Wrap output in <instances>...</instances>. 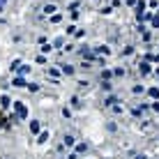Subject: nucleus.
Instances as JSON below:
<instances>
[{"instance_id": "obj_1", "label": "nucleus", "mask_w": 159, "mask_h": 159, "mask_svg": "<svg viewBox=\"0 0 159 159\" xmlns=\"http://www.w3.org/2000/svg\"><path fill=\"white\" fill-rule=\"evenodd\" d=\"M14 108H16V115H18V118H26V115H28L26 106L21 104V102H14Z\"/></svg>"}, {"instance_id": "obj_2", "label": "nucleus", "mask_w": 159, "mask_h": 159, "mask_svg": "<svg viewBox=\"0 0 159 159\" xmlns=\"http://www.w3.org/2000/svg\"><path fill=\"white\" fill-rule=\"evenodd\" d=\"M12 85H16V88H28V85H26V81L21 79V76H18V79H14V83H12Z\"/></svg>"}, {"instance_id": "obj_3", "label": "nucleus", "mask_w": 159, "mask_h": 159, "mask_svg": "<svg viewBox=\"0 0 159 159\" xmlns=\"http://www.w3.org/2000/svg\"><path fill=\"white\" fill-rule=\"evenodd\" d=\"M62 74L71 76V74H74V67H71V65H62Z\"/></svg>"}, {"instance_id": "obj_4", "label": "nucleus", "mask_w": 159, "mask_h": 159, "mask_svg": "<svg viewBox=\"0 0 159 159\" xmlns=\"http://www.w3.org/2000/svg\"><path fill=\"white\" fill-rule=\"evenodd\" d=\"M30 132H32V134H39V122H37V120L30 122Z\"/></svg>"}, {"instance_id": "obj_5", "label": "nucleus", "mask_w": 159, "mask_h": 159, "mask_svg": "<svg viewBox=\"0 0 159 159\" xmlns=\"http://www.w3.org/2000/svg\"><path fill=\"white\" fill-rule=\"evenodd\" d=\"M44 12H46V14H53V12H55V5H46Z\"/></svg>"}, {"instance_id": "obj_6", "label": "nucleus", "mask_w": 159, "mask_h": 159, "mask_svg": "<svg viewBox=\"0 0 159 159\" xmlns=\"http://www.w3.org/2000/svg\"><path fill=\"white\" fill-rule=\"evenodd\" d=\"M95 53H104V55H106V53H108V49H106V46H97V49H95Z\"/></svg>"}, {"instance_id": "obj_7", "label": "nucleus", "mask_w": 159, "mask_h": 159, "mask_svg": "<svg viewBox=\"0 0 159 159\" xmlns=\"http://www.w3.org/2000/svg\"><path fill=\"white\" fill-rule=\"evenodd\" d=\"M141 71H143V74H148V71H150V65H148V62H143V65H141Z\"/></svg>"}, {"instance_id": "obj_8", "label": "nucleus", "mask_w": 159, "mask_h": 159, "mask_svg": "<svg viewBox=\"0 0 159 159\" xmlns=\"http://www.w3.org/2000/svg\"><path fill=\"white\" fill-rule=\"evenodd\" d=\"M65 145H74V136H65Z\"/></svg>"}, {"instance_id": "obj_9", "label": "nucleus", "mask_w": 159, "mask_h": 159, "mask_svg": "<svg viewBox=\"0 0 159 159\" xmlns=\"http://www.w3.org/2000/svg\"><path fill=\"white\" fill-rule=\"evenodd\" d=\"M143 9H145V2H138V5H136V12H138V14H141Z\"/></svg>"}, {"instance_id": "obj_10", "label": "nucleus", "mask_w": 159, "mask_h": 159, "mask_svg": "<svg viewBox=\"0 0 159 159\" xmlns=\"http://www.w3.org/2000/svg\"><path fill=\"white\" fill-rule=\"evenodd\" d=\"M28 88H30V92H37V90H39V85H37V83H30Z\"/></svg>"}, {"instance_id": "obj_11", "label": "nucleus", "mask_w": 159, "mask_h": 159, "mask_svg": "<svg viewBox=\"0 0 159 159\" xmlns=\"http://www.w3.org/2000/svg\"><path fill=\"white\" fill-rule=\"evenodd\" d=\"M46 138H49V134H46V132H42V134H39V143H44Z\"/></svg>"}, {"instance_id": "obj_12", "label": "nucleus", "mask_w": 159, "mask_h": 159, "mask_svg": "<svg viewBox=\"0 0 159 159\" xmlns=\"http://www.w3.org/2000/svg\"><path fill=\"white\" fill-rule=\"evenodd\" d=\"M0 102H2V106H9L12 102H9V97H0Z\"/></svg>"}, {"instance_id": "obj_13", "label": "nucleus", "mask_w": 159, "mask_h": 159, "mask_svg": "<svg viewBox=\"0 0 159 159\" xmlns=\"http://www.w3.org/2000/svg\"><path fill=\"white\" fill-rule=\"evenodd\" d=\"M134 159H148V157H145V155H136Z\"/></svg>"}, {"instance_id": "obj_14", "label": "nucleus", "mask_w": 159, "mask_h": 159, "mask_svg": "<svg viewBox=\"0 0 159 159\" xmlns=\"http://www.w3.org/2000/svg\"><path fill=\"white\" fill-rule=\"evenodd\" d=\"M152 108H155V111H159V102H157V104H152Z\"/></svg>"}]
</instances>
